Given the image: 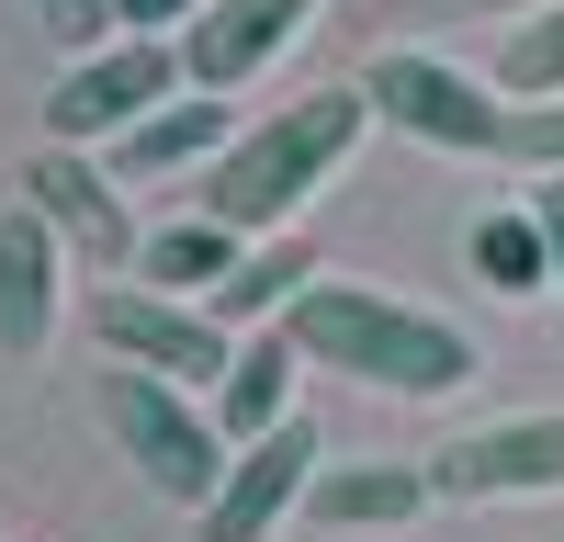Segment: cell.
<instances>
[{
    "instance_id": "1",
    "label": "cell",
    "mask_w": 564,
    "mask_h": 542,
    "mask_svg": "<svg viewBox=\"0 0 564 542\" xmlns=\"http://www.w3.org/2000/svg\"><path fill=\"white\" fill-rule=\"evenodd\" d=\"M361 124H372L361 79H350V90H294L282 113H260V124L226 136V159L204 170V193H193V204H204L215 226H238L249 249H260V238H294V215L350 170Z\"/></svg>"
},
{
    "instance_id": "2",
    "label": "cell",
    "mask_w": 564,
    "mask_h": 542,
    "mask_svg": "<svg viewBox=\"0 0 564 542\" xmlns=\"http://www.w3.org/2000/svg\"><path fill=\"white\" fill-rule=\"evenodd\" d=\"M282 328H294V350L316 361V373H350L372 395H452V384H475V339H463L441 305H406L384 283L316 271Z\"/></svg>"
},
{
    "instance_id": "3",
    "label": "cell",
    "mask_w": 564,
    "mask_h": 542,
    "mask_svg": "<svg viewBox=\"0 0 564 542\" xmlns=\"http://www.w3.org/2000/svg\"><path fill=\"white\" fill-rule=\"evenodd\" d=\"M90 406H102L113 452L170 497V509H215V486H226V464H238V452H226V430H215L204 395L135 373V361H102V373H90Z\"/></svg>"
},
{
    "instance_id": "4",
    "label": "cell",
    "mask_w": 564,
    "mask_h": 542,
    "mask_svg": "<svg viewBox=\"0 0 564 542\" xmlns=\"http://www.w3.org/2000/svg\"><path fill=\"white\" fill-rule=\"evenodd\" d=\"M361 102L384 124H406V136H430V148H452V159H508V124H520V102L497 79L430 57V45H384L361 68Z\"/></svg>"
},
{
    "instance_id": "5",
    "label": "cell",
    "mask_w": 564,
    "mask_h": 542,
    "mask_svg": "<svg viewBox=\"0 0 564 542\" xmlns=\"http://www.w3.org/2000/svg\"><path fill=\"white\" fill-rule=\"evenodd\" d=\"M90 339H102V361H135V373H159V384H181V395H215L226 373H238L226 316L193 305V294H159V283L90 294Z\"/></svg>"
},
{
    "instance_id": "6",
    "label": "cell",
    "mask_w": 564,
    "mask_h": 542,
    "mask_svg": "<svg viewBox=\"0 0 564 542\" xmlns=\"http://www.w3.org/2000/svg\"><path fill=\"white\" fill-rule=\"evenodd\" d=\"M181 45L170 34H113V45H90V57L45 90V136L57 148H113V136H135L159 102H181Z\"/></svg>"
},
{
    "instance_id": "7",
    "label": "cell",
    "mask_w": 564,
    "mask_h": 542,
    "mask_svg": "<svg viewBox=\"0 0 564 542\" xmlns=\"http://www.w3.org/2000/svg\"><path fill=\"white\" fill-rule=\"evenodd\" d=\"M441 497H564V406H531V419L463 430L430 452Z\"/></svg>"
},
{
    "instance_id": "8",
    "label": "cell",
    "mask_w": 564,
    "mask_h": 542,
    "mask_svg": "<svg viewBox=\"0 0 564 542\" xmlns=\"http://www.w3.org/2000/svg\"><path fill=\"white\" fill-rule=\"evenodd\" d=\"M23 204L57 226V238L79 249V260H135L148 238H135V215H124V181H113V159H90V148H45L23 159Z\"/></svg>"
},
{
    "instance_id": "9",
    "label": "cell",
    "mask_w": 564,
    "mask_h": 542,
    "mask_svg": "<svg viewBox=\"0 0 564 542\" xmlns=\"http://www.w3.org/2000/svg\"><path fill=\"white\" fill-rule=\"evenodd\" d=\"M316 464H327V452H316V430H305V419H282L271 441H249L238 464H226V486H215V509H193V520H204V542H271L282 520L305 509V486H316Z\"/></svg>"
},
{
    "instance_id": "10",
    "label": "cell",
    "mask_w": 564,
    "mask_h": 542,
    "mask_svg": "<svg viewBox=\"0 0 564 542\" xmlns=\"http://www.w3.org/2000/svg\"><path fill=\"white\" fill-rule=\"evenodd\" d=\"M57 316H68V238L34 204H12L0 215V350L34 361L45 339H57Z\"/></svg>"
},
{
    "instance_id": "11",
    "label": "cell",
    "mask_w": 564,
    "mask_h": 542,
    "mask_svg": "<svg viewBox=\"0 0 564 542\" xmlns=\"http://www.w3.org/2000/svg\"><path fill=\"white\" fill-rule=\"evenodd\" d=\"M305 23H316V0H215V12L181 34V79L226 102V90H249V79H260Z\"/></svg>"
},
{
    "instance_id": "12",
    "label": "cell",
    "mask_w": 564,
    "mask_h": 542,
    "mask_svg": "<svg viewBox=\"0 0 564 542\" xmlns=\"http://www.w3.org/2000/svg\"><path fill=\"white\" fill-rule=\"evenodd\" d=\"M294 373H305V350H294V328H282V316L238 339V373L204 395L215 430H226V452H249V441H271L282 419H294Z\"/></svg>"
},
{
    "instance_id": "13",
    "label": "cell",
    "mask_w": 564,
    "mask_h": 542,
    "mask_svg": "<svg viewBox=\"0 0 564 542\" xmlns=\"http://www.w3.org/2000/svg\"><path fill=\"white\" fill-rule=\"evenodd\" d=\"M430 464H316L305 486V520L316 531H406V520H430Z\"/></svg>"
},
{
    "instance_id": "14",
    "label": "cell",
    "mask_w": 564,
    "mask_h": 542,
    "mask_svg": "<svg viewBox=\"0 0 564 542\" xmlns=\"http://www.w3.org/2000/svg\"><path fill=\"white\" fill-rule=\"evenodd\" d=\"M113 181H170V170H215L226 159V102L215 90H181V102H159L135 136H113Z\"/></svg>"
},
{
    "instance_id": "15",
    "label": "cell",
    "mask_w": 564,
    "mask_h": 542,
    "mask_svg": "<svg viewBox=\"0 0 564 542\" xmlns=\"http://www.w3.org/2000/svg\"><path fill=\"white\" fill-rule=\"evenodd\" d=\"M463 260H475V283H486V294H508V305H520V294H553V238H542L531 193L463 226Z\"/></svg>"
},
{
    "instance_id": "16",
    "label": "cell",
    "mask_w": 564,
    "mask_h": 542,
    "mask_svg": "<svg viewBox=\"0 0 564 542\" xmlns=\"http://www.w3.org/2000/svg\"><path fill=\"white\" fill-rule=\"evenodd\" d=\"M238 260H249V238H238V226L193 215V226H159V238L135 249V283H159V294H193V305H215Z\"/></svg>"
},
{
    "instance_id": "17",
    "label": "cell",
    "mask_w": 564,
    "mask_h": 542,
    "mask_svg": "<svg viewBox=\"0 0 564 542\" xmlns=\"http://www.w3.org/2000/svg\"><path fill=\"white\" fill-rule=\"evenodd\" d=\"M305 283H316V249H305V238H260L238 271H226L215 316H226V328H271V316H294Z\"/></svg>"
},
{
    "instance_id": "18",
    "label": "cell",
    "mask_w": 564,
    "mask_h": 542,
    "mask_svg": "<svg viewBox=\"0 0 564 542\" xmlns=\"http://www.w3.org/2000/svg\"><path fill=\"white\" fill-rule=\"evenodd\" d=\"M497 90L508 102H564V0H542L497 34Z\"/></svg>"
},
{
    "instance_id": "19",
    "label": "cell",
    "mask_w": 564,
    "mask_h": 542,
    "mask_svg": "<svg viewBox=\"0 0 564 542\" xmlns=\"http://www.w3.org/2000/svg\"><path fill=\"white\" fill-rule=\"evenodd\" d=\"M508 159H520L531 181H564V102H520V124H508Z\"/></svg>"
},
{
    "instance_id": "20",
    "label": "cell",
    "mask_w": 564,
    "mask_h": 542,
    "mask_svg": "<svg viewBox=\"0 0 564 542\" xmlns=\"http://www.w3.org/2000/svg\"><path fill=\"white\" fill-rule=\"evenodd\" d=\"M204 12H215V0H113V34H170L181 45Z\"/></svg>"
},
{
    "instance_id": "21",
    "label": "cell",
    "mask_w": 564,
    "mask_h": 542,
    "mask_svg": "<svg viewBox=\"0 0 564 542\" xmlns=\"http://www.w3.org/2000/svg\"><path fill=\"white\" fill-rule=\"evenodd\" d=\"M45 12V34H68V45H102L113 34V0H34Z\"/></svg>"
},
{
    "instance_id": "22",
    "label": "cell",
    "mask_w": 564,
    "mask_h": 542,
    "mask_svg": "<svg viewBox=\"0 0 564 542\" xmlns=\"http://www.w3.org/2000/svg\"><path fill=\"white\" fill-rule=\"evenodd\" d=\"M406 23H486V12H542V0H395Z\"/></svg>"
},
{
    "instance_id": "23",
    "label": "cell",
    "mask_w": 564,
    "mask_h": 542,
    "mask_svg": "<svg viewBox=\"0 0 564 542\" xmlns=\"http://www.w3.org/2000/svg\"><path fill=\"white\" fill-rule=\"evenodd\" d=\"M531 215H542V238H553V294H564V181H531Z\"/></svg>"
}]
</instances>
